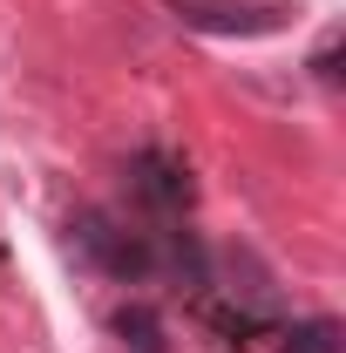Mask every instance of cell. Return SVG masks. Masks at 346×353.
<instances>
[{
    "mask_svg": "<svg viewBox=\"0 0 346 353\" xmlns=\"http://www.w3.org/2000/svg\"><path fill=\"white\" fill-rule=\"evenodd\" d=\"M75 245H82L109 279H143V272L156 265V252H150L136 231H123V224L102 218V211H82V218H75Z\"/></svg>",
    "mask_w": 346,
    "mask_h": 353,
    "instance_id": "1",
    "label": "cell"
},
{
    "mask_svg": "<svg viewBox=\"0 0 346 353\" xmlns=\"http://www.w3.org/2000/svg\"><path fill=\"white\" fill-rule=\"evenodd\" d=\"M285 353H340V326L333 319H305L285 333Z\"/></svg>",
    "mask_w": 346,
    "mask_h": 353,
    "instance_id": "4",
    "label": "cell"
},
{
    "mask_svg": "<svg viewBox=\"0 0 346 353\" xmlns=\"http://www.w3.org/2000/svg\"><path fill=\"white\" fill-rule=\"evenodd\" d=\"M130 176H136V190H143L150 204H163V211H183V204H190V170L170 163V157H156V150H143L130 163Z\"/></svg>",
    "mask_w": 346,
    "mask_h": 353,
    "instance_id": "2",
    "label": "cell"
},
{
    "mask_svg": "<svg viewBox=\"0 0 346 353\" xmlns=\"http://www.w3.org/2000/svg\"><path fill=\"white\" fill-rule=\"evenodd\" d=\"M116 333H123L130 353H163V326H156L150 306H123V312H116Z\"/></svg>",
    "mask_w": 346,
    "mask_h": 353,
    "instance_id": "3",
    "label": "cell"
}]
</instances>
